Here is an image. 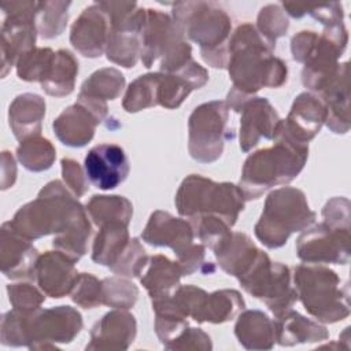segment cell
Returning <instances> with one entry per match:
<instances>
[{
	"mask_svg": "<svg viewBox=\"0 0 351 351\" xmlns=\"http://www.w3.org/2000/svg\"><path fill=\"white\" fill-rule=\"evenodd\" d=\"M251 23L240 25L228 43V69L233 90L252 96L261 88H278L287 81V64Z\"/></svg>",
	"mask_w": 351,
	"mask_h": 351,
	"instance_id": "obj_1",
	"label": "cell"
},
{
	"mask_svg": "<svg viewBox=\"0 0 351 351\" xmlns=\"http://www.w3.org/2000/svg\"><path fill=\"white\" fill-rule=\"evenodd\" d=\"M270 148L251 154L243 166L239 188L245 200L258 199L271 186L291 182L303 169L308 156V144L289 136L281 122Z\"/></svg>",
	"mask_w": 351,
	"mask_h": 351,
	"instance_id": "obj_2",
	"label": "cell"
},
{
	"mask_svg": "<svg viewBox=\"0 0 351 351\" xmlns=\"http://www.w3.org/2000/svg\"><path fill=\"white\" fill-rule=\"evenodd\" d=\"M174 23L192 41L200 45L202 58L213 67L228 66V43L230 34V18L213 1L176 3Z\"/></svg>",
	"mask_w": 351,
	"mask_h": 351,
	"instance_id": "obj_3",
	"label": "cell"
},
{
	"mask_svg": "<svg viewBox=\"0 0 351 351\" xmlns=\"http://www.w3.org/2000/svg\"><path fill=\"white\" fill-rule=\"evenodd\" d=\"M74 197L60 181H51L34 200L22 206L8 222L21 236L29 240L51 233L58 234L84 210V206Z\"/></svg>",
	"mask_w": 351,
	"mask_h": 351,
	"instance_id": "obj_4",
	"label": "cell"
},
{
	"mask_svg": "<svg viewBox=\"0 0 351 351\" xmlns=\"http://www.w3.org/2000/svg\"><path fill=\"white\" fill-rule=\"evenodd\" d=\"M315 219L300 189L282 186L270 192L255 225L256 239L267 248L282 247L293 232L307 229Z\"/></svg>",
	"mask_w": 351,
	"mask_h": 351,
	"instance_id": "obj_5",
	"label": "cell"
},
{
	"mask_svg": "<svg viewBox=\"0 0 351 351\" xmlns=\"http://www.w3.org/2000/svg\"><path fill=\"white\" fill-rule=\"evenodd\" d=\"M241 189L230 182H214L199 174L188 176L176 195V207L184 217L217 215L233 226L244 210Z\"/></svg>",
	"mask_w": 351,
	"mask_h": 351,
	"instance_id": "obj_6",
	"label": "cell"
},
{
	"mask_svg": "<svg viewBox=\"0 0 351 351\" xmlns=\"http://www.w3.org/2000/svg\"><path fill=\"white\" fill-rule=\"evenodd\" d=\"M295 291L306 311L322 322H336L350 314L348 285L324 266L299 265L293 273Z\"/></svg>",
	"mask_w": 351,
	"mask_h": 351,
	"instance_id": "obj_7",
	"label": "cell"
},
{
	"mask_svg": "<svg viewBox=\"0 0 351 351\" xmlns=\"http://www.w3.org/2000/svg\"><path fill=\"white\" fill-rule=\"evenodd\" d=\"M237 280L245 292L261 299L276 317L291 310L298 299L291 285L289 267L280 262L273 263L263 251H259L248 270Z\"/></svg>",
	"mask_w": 351,
	"mask_h": 351,
	"instance_id": "obj_8",
	"label": "cell"
},
{
	"mask_svg": "<svg viewBox=\"0 0 351 351\" xmlns=\"http://www.w3.org/2000/svg\"><path fill=\"white\" fill-rule=\"evenodd\" d=\"M193 237L189 222L160 210L151 214L141 233V239L154 247H170L184 276L192 274L204 265V245L193 244Z\"/></svg>",
	"mask_w": 351,
	"mask_h": 351,
	"instance_id": "obj_9",
	"label": "cell"
},
{
	"mask_svg": "<svg viewBox=\"0 0 351 351\" xmlns=\"http://www.w3.org/2000/svg\"><path fill=\"white\" fill-rule=\"evenodd\" d=\"M228 119L226 101L213 100L193 110L188 121V149L195 160L211 163L222 155L225 141L234 137L233 130H228Z\"/></svg>",
	"mask_w": 351,
	"mask_h": 351,
	"instance_id": "obj_10",
	"label": "cell"
},
{
	"mask_svg": "<svg viewBox=\"0 0 351 351\" xmlns=\"http://www.w3.org/2000/svg\"><path fill=\"white\" fill-rule=\"evenodd\" d=\"M1 25V77L18 63L19 58L36 48V1H3Z\"/></svg>",
	"mask_w": 351,
	"mask_h": 351,
	"instance_id": "obj_11",
	"label": "cell"
},
{
	"mask_svg": "<svg viewBox=\"0 0 351 351\" xmlns=\"http://www.w3.org/2000/svg\"><path fill=\"white\" fill-rule=\"evenodd\" d=\"M82 329L81 314L70 306H58L26 314V347L30 350L56 348L70 343Z\"/></svg>",
	"mask_w": 351,
	"mask_h": 351,
	"instance_id": "obj_12",
	"label": "cell"
},
{
	"mask_svg": "<svg viewBox=\"0 0 351 351\" xmlns=\"http://www.w3.org/2000/svg\"><path fill=\"white\" fill-rule=\"evenodd\" d=\"M296 252L307 263L346 265L350 259V229L318 223L298 237Z\"/></svg>",
	"mask_w": 351,
	"mask_h": 351,
	"instance_id": "obj_13",
	"label": "cell"
},
{
	"mask_svg": "<svg viewBox=\"0 0 351 351\" xmlns=\"http://www.w3.org/2000/svg\"><path fill=\"white\" fill-rule=\"evenodd\" d=\"M89 182L103 191L121 185L129 176V160L117 144H99L92 147L84 160Z\"/></svg>",
	"mask_w": 351,
	"mask_h": 351,
	"instance_id": "obj_14",
	"label": "cell"
},
{
	"mask_svg": "<svg viewBox=\"0 0 351 351\" xmlns=\"http://www.w3.org/2000/svg\"><path fill=\"white\" fill-rule=\"evenodd\" d=\"M32 240L21 236L10 222H4L0 236V265L5 277L36 278V265L38 251L30 243Z\"/></svg>",
	"mask_w": 351,
	"mask_h": 351,
	"instance_id": "obj_15",
	"label": "cell"
},
{
	"mask_svg": "<svg viewBox=\"0 0 351 351\" xmlns=\"http://www.w3.org/2000/svg\"><path fill=\"white\" fill-rule=\"evenodd\" d=\"M240 118V148L247 152L255 147L261 137L271 140L277 136L280 117L265 97H250L239 110Z\"/></svg>",
	"mask_w": 351,
	"mask_h": 351,
	"instance_id": "obj_16",
	"label": "cell"
},
{
	"mask_svg": "<svg viewBox=\"0 0 351 351\" xmlns=\"http://www.w3.org/2000/svg\"><path fill=\"white\" fill-rule=\"evenodd\" d=\"M75 261L60 251H47L38 256L36 280L44 295L59 299L71 293L80 273Z\"/></svg>",
	"mask_w": 351,
	"mask_h": 351,
	"instance_id": "obj_17",
	"label": "cell"
},
{
	"mask_svg": "<svg viewBox=\"0 0 351 351\" xmlns=\"http://www.w3.org/2000/svg\"><path fill=\"white\" fill-rule=\"evenodd\" d=\"M110 33V19L103 8L95 3L86 7L71 26L70 43L86 58L100 56L106 47Z\"/></svg>",
	"mask_w": 351,
	"mask_h": 351,
	"instance_id": "obj_18",
	"label": "cell"
},
{
	"mask_svg": "<svg viewBox=\"0 0 351 351\" xmlns=\"http://www.w3.org/2000/svg\"><path fill=\"white\" fill-rule=\"evenodd\" d=\"M136 319L130 313L112 310L93 325L86 350H126L136 337Z\"/></svg>",
	"mask_w": 351,
	"mask_h": 351,
	"instance_id": "obj_19",
	"label": "cell"
},
{
	"mask_svg": "<svg viewBox=\"0 0 351 351\" xmlns=\"http://www.w3.org/2000/svg\"><path fill=\"white\" fill-rule=\"evenodd\" d=\"M184 34L177 27L174 21L158 11L147 10V19L141 34V60L148 69L156 60L163 56L177 41L182 40Z\"/></svg>",
	"mask_w": 351,
	"mask_h": 351,
	"instance_id": "obj_20",
	"label": "cell"
},
{
	"mask_svg": "<svg viewBox=\"0 0 351 351\" xmlns=\"http://www.w3.org/2000/svg\"><path fill=\"white\" fill-rule=\"evenodd\" d=\"M326 121V108L319 97L303 92L300 93L287 117L281 121L284 130L300 143L308 144L311 138L321 130V126Z\"/></svg>",
	"mask_w": 351,
	"mask_h": 351,
	"instance_id": "obj_21",
	"label": "cell"
},
{
	"mask_svg": "<svg viewBox=\"0 0 351 351\" xmlns=\"http://www.w3.org/2000/svg\"><path fill=\"white\" fill-rule=\"evenodd\" d=\"M101 121L85 104L77 101L64 108L53 121L52 128L56 137L69 147L86 145L95 136V129Z\"/></svg>",
	"mask_w": 351,
	"mask_h": 351,
	"instance_id": "obj_22",
	"label": "cell"
},
{
	"mask_svg": "<svg viewBox=\"0 0 351 351\" xmlns=\"http://www.w3.org/2000/svg\"><path fill=\"white\" fill-rule=\"evenodd\" d=\"M326 108L325 123L333 133H346L350 128L348 63L339 64L335 75L318 92Z\"/></svg>",
	"mask_w": 351,
	"mask_h": 351,
	"instance_id": "obj_23",
	"label": "cell"
},
{
	"mask_svg": "<svg viewBox=\"0 0 351 351\" xmlns=\"http://www.w3.org/2000/svg\"><path fill=\"white\" fill-rule=\"evenodd\" d=\"M45 115V101L36 93H23L14 99L8 110L11 130L16 140L40 136L41 122Z\"/></svg>",
	"mask_w": 351,
	"mask_h": 351,
	"instance_id": "obj_24",
	"label": "cell"
},
{
	"mask_svg": "<svg viewBox=\"0 0 351 351\" xmlns=\"http://www.w3.org/2000/svg\"><path fill=\"white\" fill-rule=\"evenodd\" d=\"M276 341L280 346L291 347L300 343L322 341L329 337L325 326L303 317L292 308L274 319Z\"/></svg>",
	"mask_w": 351,
	"mask_h": 351,
	"instance_id": "obj_25",
	"label": "cell"
},
{
	"mask_svg": "<svg viewBox=\"0 0 351 351\" xmlns=\"http://www.w3.org/2000/svg\"><path fill=\"white\" fill-rule=\"evenodd\" d=\"M214 251L221 269L239 278L252 265L259 251L251 239L240 232H232Z\"/></svg>",
	"mask_w": 351,
	"mask_h": 351,
	"instance_id": "obj_26",
	"label": "cell"
},
{
	"mask_svg": "<svg viewBox=\"0 0 351 351\" xmlns=\"http://www.w3.org/2000/svg\"><path fill=\"white\" fill-rule=\"evenodd\" d=\"M182 270L177 262L170 261L165 255L151 256L147 263V270L140 277L141 284L147 289L151 300L173 296L180 287Z\"/></svg>",
	"mask_w": 351,
	"mask_h": 351,
	"instance_id": "obj_27",
	"label": "cell"
},
{
	"mask_svg": "<svg viewBox=\"0 0 351 351\" xmlns=\"http://www.w3.org/2000/svg\"><path fill=\"white\" fill-rule=\"evenodd\" d=\"M234 335L247 350H270L276 343L274 321L263 311L245 310L237 317Z\"/></svg>",
	"mask_w": 351,
	"mask_h": 351,
	"instance_id": "obj_28",
	"label": "cell"
},
{
	"mask_svg": "<svg viewBox=\"0 0 351 351\" xmlns=\"http://www.w3.org/2000/svg\"><path fill=\"white\" fill-rule=\"evenodd\" d=\"M128 225L122 222H110L100 226V230L93 241L92 261L112 267L130 243Z\"/></svg>",
	"mask_w": 351,
	"mask_h": 351,
	"instance_id": "obj_29",
	"label": "cell"
},
{
	"mask_svg": "<svg viewBox=\"0 0 351 351\" xmlns=\"http://www.w3.org/2000/svg\"><path fill=\"white\" fill-rule=\"evenodd\" d=\"M77 74L78 60L70 51L59 49L55 52L49 69L40 84L43 90L51 96H67L74 89Z\"/></svg>",
	"mask_w": 351,
	"mask_h": 351,
	"instance_id": "obj_30",
	"label": "cell"
},
{
	"mask_svg": "<svg viewBox=\"0 0 351 351\" xmlns=\"http://www.w3.org/2000/svg\"><path fill=\"white\" fill-rule=\"evenodd\" d=\"M89 218L96 226L110 222H122L129 225L133 215L132 203L123 196L95 195L85 207Z\"/></svg>",
	"mask_w": 351,
	"mask_h": 351,
	"instance_id": "obj_31",
	"label": "cell"
},
{
	"mask_svg": "<svg viewBox=\"0 0 351 351\" xmlns=\"http://www.w3.org/2000/svg\"><path fill=\"white\" fill-rule=\"evenodd\" d=\"M92 233V226L89 223V215L84 208L80 211L69 226L53 237V247L70 256L73 261H78L88 250V241Z\"/></svg>",
	"mask_w": 351,
	"mask_h": 351,
	"instance_id": "obj_32",
	"label": "cell"
},
{
	"mask_svg": "<svg viewBox=\"0 0 351 351\" xmlns=\"http://www.w3.org/2000/svg\"><path fill=\"white\" fill-rule=\"evenodd\" d=\"M125 86V77L117 69H100L84 81L80 95L81 97L106 103V100L117 99Z\"/></svg>",
	"mask_w": 351,
	"mask_h": 351,
	"instance_id": "obj_33",
	"label": "cell"
},
{
	"mask_svg": "<svg viewBox=\"0 0 351 351\" xmlns=\"http://www.w3.org/2000/svg\"><path fill=\"white\" fill-rule=\"evenodd\" d=\"M245 302L241 295L234 289H221L208 293L203 322L222 324L234 318L239 311L244 310Z\"/></svg>",
	"mask_w": 351,
	"mask_h": 351,
	"instance_id": "obj_34",
	"label": "cell"
},
{
	"mask_svg": "<svg viewBox=\"0 0 351 351\" xmlns=\"http://www.w3.org/2000/svg\"><path fill=\"white\" fill-rule=\"evenodd\" d=\"M159 81L160 73L140 75L126 89L122 107L128 112H137L140 110L159 104Z\"/></svg>",
	"mask_w": 351,
	"mask_h": 351,
	"instance_id": "obj_35",
	"label": "cell"
},
{
	"mask_svg": "<svg viewBox=\"0 0 351 351\" xmlns=\"http://www.w3.org/2000/svg\"><path fill=\"white\" fill-rule=\"evenodd\" d=\"M16 158L25 169L30 171H44L52 166L56 151L48 138L34 136L21 141L16 148Z\"/></svg>",
	"mask_w": 351,
	"mask_h": 351,
	"instance_id": "obj_36",
	"label": "cell"
},
{
	"mask_svg": "<svg viewBox=\"0 0 351 351\" xmlns=\"http://www.w3.org/2000/svg\"><path fill=\"white\" fill-rule=\"evenodd\" d=\"M70 1H41L37 3L36 27L43 38L59 36L69 19Z\"/></svg>",
	"mask_w": 351,
	"mask_h": 351,
	"instance_id": "obj_37",
	"label": "cell"
},
{
	"mask_svg": "<svg viewBox=\"0 0 351 351\" xmlns=\"http://www.w3.org/2000/svg\"><path fill=\"white\" fill-rule=\"evenodd\" d=\"M103 288V304L114 308L128 310L134 306L138 289L137 287L126 278L110 277L101 280Z\"/></svg>",
	"mask_w": 351,
	"mask_h": 351,
	"instance_id": "obj_38",
	"label": "cell"
},
{
	"mask_svg": "<svg viewBox=\"0 0 351 351\" xmlns=\"http://www.w3.org/2000/svg\"><path fill=\"white\" fill-rule=\"evenodd\" d=\"M55 52L51 48H33L23 53L16 63L18 77L23 81H43Z\"/></svg>",
	"mask_w": 351,
	"mask_h": 351,
	"instance_id": "obj_39",
	"label": "cell"
},
{
	"mask_svg": "<svg viewBox=\"0 0 351 351\" xmlns=\"http://www.w3.org/2000/svg\"><path fill=\"white\" fill-rule=\"evenodd\" d=\"M288 26L289 21L277 4L263 7L258 15V32L273 48L276 47V40L287 33Z\"/></svg>",
	"mask_w": 351,
	"mask_h": 351,
	"instance_id": "obj_40",
	"label": "cell"
},
{
	"mask_svg": "<svg viewBox=\"0 0 351 351\" xmlns=\"http://www.w3.org/2000/svg\"><path fill=\"white\" fill-rule=\"evenodd\" d=\"M149 258L145 250L137 239H132L126 251L122 254L119 261L111 267V270L118 276L125 277H138L147 267Z\"/></svg>",
	"mask_w": 351,
	"mask_h": 351,
	"instance_id": "obj_41",
	"label": "cell"
},
{
	"mask_svg": "<svg viewBox=\"0 0 351 351\" xmlns=\"http://www.w3.org/2000/svg\"><path fill=\"white\" fill-rule=\"evenodd\" d=\"M71 300L84 308H93L103 304L101 280L89 273H81L73 291Z\"/></svg>",
	"mask_w": 351,
	"mask_h": 351,
	"instance_id": "obj_42",
	"label": "cell"
},
{
	"mask_svg": "<svg viewBox=\"0 0 351 351\" xmlns=\"http://www.w3.org/2000/svg\"><path fill=\"white\" fill-rule=\"evenodd\" d=\"M7 292L12 307L21 313H34L45 300V296L32 284L18 282L7 285Z\"/></svg>",
	"mask_w": 351,
	"mask_h": 351,
	"instance_id": "obj_43",
	"label": "cell"
},
{
	"mask_svg": "<svg viewBox=\"0 0 351 351\" xmlns=\"http://www.w3.org/2000/svg\"><path fill=\"white\" fill-rule=\"evenodd\" d=\"M1 343L4 346H26V313L15 308L1 317Z\"/></svg>",
	"mask_w": 351,
	"mask_h": 351,
	"instance_id": "obj_44",
	"label": "cell"
},
{
	"mask_svg": "<svg viewBox=\"0 0 351 351\" xmlns=\"http://www.w3.org/2000/svg\"><path fill=\"white\" fill-rule=\"evenodd\" d=\"M62 176L66 186L73 192L75 197H81L88 191V177L78 165V162L64 158L62 159Z\"/></svg>",
	"mask_w": 351,
	"mask_h": 351,
	"instance_id": "obj_45",
	"label": "cell"
},
{
	"mask_svg": "<svg viewBox=\"0 0 351 351\" xmlns=\"http://www.w3.org/2000/svg\"><path fill=\"white\" fill-rule=\"evenodd\" d=\"M324 222L336 228L350 229V202L346 197L330 199L322 210Z\"/></svg>",
	"mask_w": 351,
	"mask_h": 351,
	"instance_id": "obj_46",
	"label": "cell"
},
{
	"mask_svg": "<svg viewBox=\"0 0 351 351\" xmlns=\"http://www.w3.org/2000/svg\"><path fill=\"white\" fill-rule=\"evenodd\" d=\"M211 339L207 333L197 328H188L169 350H211Z\"/></svg>",
	"mask_w": 351,
	"mask_h": 351,
	"instance_id": "obj_47",
	"label": "cell"
},
{
	"mask_svg": "<svg viewBox=\"0 0 351 351\" xmlns=\"http://www.w3.org/2000/svg\"><path fill=\"white\" fill-rule=\"evenodd\" d=\"M1 189L10 188L15 182L16 177V166L15 159L8 151H3L1 154Z\"/></svg>",
	"mask_w": 351,
	"mask_h": 351,
	"instance_id": "obj_48",
	"label": "cell"
}]
</instances>
